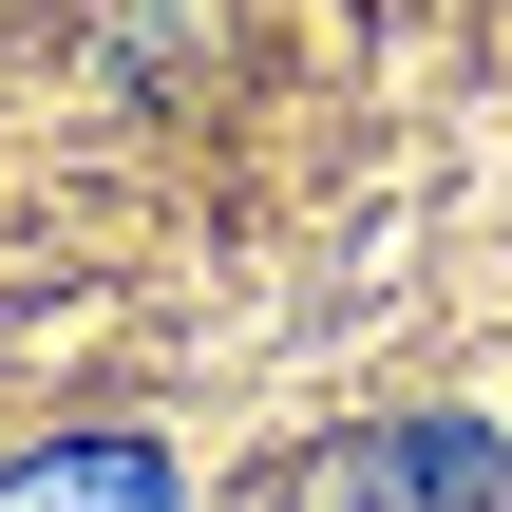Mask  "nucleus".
Masks as SVG:
<instances>
[{
    "label": "nucleus",
    "mask_w": 512,
    "mask_h": 512,
    "mask_svg": "<svg viewBox=\"0 0 512 512\" xmlns=\"http://www.w3.org/2000/svg\"><path fill=\"white\" fill-rule=\"evenodd\" d=\"M342 512H512V437L494 418H399L342 456Z\"/></svg>",
    "instance_id": "obj_1"
},
{
    "label": "nucleus",
    "mask_w": 512,
    "mask_h": 512,
    "mask_svg": "<svg viewBox=\"0 0 512 512\" xmlns=\"http://www.w3.org/2000/svg\"><path fill=\"white\" fill-rule=\"evenodd\" d=\"M0 512H190V475L152 437H38V456H0Z\"/></svg>",
    "instance_id": "obj_2"
}]
</instances>
